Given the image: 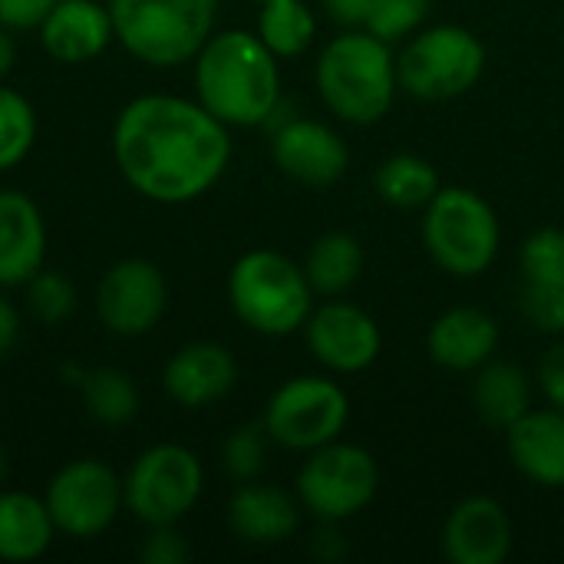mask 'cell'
<instances>
[{
	"label": "cell",
	"mask_w": 564,
	"mask_h": 564,
	"mask_svg": "<svg viewBox=\"0 0 564 564\" xmlns=\"http://www.w3.org/2000/svg\"><path fill=\"white\" fill-rule=\"evenodd\" d=\"M499 218L492 205L469 188H440L426 205L423 241L433 261L456 274L476 278L499 254Z\"/></svg>",
	"instance_id": "obj_6"
},
{
	"label": "cell",
	"mask_w": 564,
	"mask_h": 564,
	"mask_svg": "<svg viewBox=\"0 0 564 564\" xmlns=\"http://www.w3.org/2000/svg\"><path fill=\"white\" fill-rule=\"evenodd\" d=\"M43 502L56 532L69 539L102 535L126 506L122 479L99 459H73L50 479Z\"/></svg>",
	"instance_id": "obj_11"
},
{
	"label": "cell",
	"mask_w": 564,
	"mask_h": 564,
	"mask_svg": "<svg viewBox=\"0 0 564 564\" xmlns=\"http://www.w3.org/2000/svg\"><path fill=\"white\" fill-rule=\"evenodd\" d=\"M36 33L56 63H89L116 40L112 13L102 0H59Z\"/></svg>",
	"instance_id": "obj_17"
},
{
	"label": "cell",
	"mask_w": 564,
	"mask_h": 564,
	"mask_svg": "<svg viewBox=\"0 0 564 564\" xmlns=\"http://www.w3.org/2000/svg\"><path fill=\"white\" fill-rule=\"evenodd\" d=\"M56 525L43 499L0 492V562H36L50 552Z\"/></svg>",
	"instance_id": "obj_22"
},
{
	"label": "cell",
	"mask_w": 564,
	"mask_h": 564,
	"mask_svg": "<svg viewBox=\"0 0 564 564\" xmlns=\"http://www.w3.org/2000/svg\"><path fill=\"white\" fill-rule=\"evenodd\" d=\"M443 552L453 564H502L512 552V522L496 499L459 502L443 529Z\"/></svg>",
	"instance_id": "obj_16"
},
{
	"label": "cell",
	"mask_w": 564,
	"mask_h": 564,
	"mask_svg": "<svg viewBox=\"0 0 564 564\" xmlns=\"http://www.w3.org/2000/svg\"><path fill=\"white\" fill-rule=\"evenodd\" d=\"M7 469H10V459H7V449H3V443H0V486H3V479H7Z\"/></svg>",
	"instance_id": "obj_40"
},
{
	"label": "cell",
	"mask_w": 564,
	"mask_h": 564,
	"mask_svg": "<svg viewBox=\"0 0 564 564\" xmlns=\"http://www.w3.org/2000/svg\"><path fill=\"white\" fill-rule=\"evenodd\" d=\"M360 271H364V248L354 235H344V231H330V235L317 238L304 261L311 291H317L324 297H337V294L350 291L357 284Z\"/></svg>",
	"instance_id": "obj_24"
},
{
	"label": "cell",
	"mask_w": 564,
	"mask_h": 564,
	"mask_svg": "<svg viewBox=\"0 0 564 564\" xmlns=\"http://www.w3.org/2000/svg\"><path fill=\"white\" fill-rule=\"evenodd\" d=\"M522 281L564 284V231L542 228L522 245Z\"/></svg>",
	"instance_id": "obj_31"
},
{
	"label": "cell",
	"mask_w": 564,
	"mask_h": 564,
	"mask_svg": "<svg viewBox=\"0 0 564 564\" xmlns=\"http://www.w3.org/2000/svg\"><path fill=\"white\" fill-rule=\"evenodd\" d=\"M373 185L383 202L397 208H420L430 205L433 195L440 192V175L420 155H393L380 165Z\"/></svg>",
	"instance_id": "obj_27"
},
{
	"label": "cell",
	"mask_w": 564,
	"mask_h": 564,
	"mask_svg": "<svg viewBox=\"0 0 564 564\" xmlns=\"http://www.w3.org/2000/svg\"><path fill=\"white\" fill-rule=\"evenodd\" d=\"M238 383V364L228 347L212 340L185 344L172 354L162 370V387L172 403L185 410H202L228 397Z\"/></svg>",
	"instance_id": "obj_15"
},
{
	"label": "cell",
	"mask_w": 564,
	"mask_h": 564,
	"mask_svg": "<svg viewBox=\"0 0 564 564\" xmlns=\"http://www.w3.org/2000/svg\"><path fill=\"white\" fill-rule=\"evenodd\" d=\"M36 142V112L30 99L0 83V172L20 165Z\"/></svg>",
	"instance_id": "obj_28"
},
{
	"label": "cell",
	"mask_w": 564,
	"mask_h": 564,
	"mask_svg": "<svg viewBox=\"0 0 564 564\" xmlns=\"http://www.w3.org/2000/svg\"><path fill=\"white\" fill-rule=\"evenodd\" d=\"M202 463L178 443L149 446L122 479L126 509L142 525H175L185 519L202 496Z\"/></svg>",
	"instance_id": "obj_8"
},
{
	"label": "cell",
	"mask_w": 564,
	"mask_h": 564,
	"mask_svg": "<svg viewBox=\"0 0 564 564\" xmlns=\"http://www.w3.org/2000/svg\"><path fill=\"white\" fill-rule=\"evenodd\" d=\"M271 155L288 178L317 185V188L334 185L347 172V162H350L344 139L314 119H288L284 126H278Z\"/></svg>",
	"instance_id": "obj_14"
},
{
	"label": "cell",
	"mask_w": 564,
	"mask_h": 564,
	"mask_svg": "<svg viewBox=\"0 0 564 564\" xmlns=\"http://www.w3.org/2000/svg\"><path fill=\"white\" fill-rule=\"evenodd\" d=\"M317 33V20L304 0H264L258 36L274 56H301Z\"/></svg>",
	"instance_id": "obj_26"
},
{
	"label": "cell",
	"mask_w": 564,
	"mask_h": 564,
	"mask_svg": "<svg viewBox=\"0 0 564 564\" xmlns=\"http://www.w3.org/2000/svg\"><path fill=\"white\" fill-rule=\"evenodd\" d=\"M473 400L479 416L496 426V430H509L512 423H519L529 410H532V383L525 377L522 367L516 364H482L476 387H473Z\"/></svg>",
	"instance_id": "obj_23"
},
{
	"label": "cell",
	"mask_w": 564,
	"mask_h": 564,
	"mask_svg": "<svg viewBox=\"0 0 564 564\" xmlns=\"http://www.w3.org/2000/svg\"><path fill=\"white\" fill-rule=\"evenodd\" d=\"M13 63H17V43H13L10 30L0 26V83H3L7 73L13 69Z\"/></svg>",
	"instance_id": "obj_39"
},
{
	"label": "cell",
	"mask_w": 564,
	"mask_h": 564,
	"mask_svg": "<svg viewBox=\"0 0 564 564\" xmlns=\"http://www.w3.org/2000/svg\"><path fill=\"white\" fill-rule=\"evenodd\" d=\"M139 558L145 564H182L188 558V549L175 525H152L139 549Z\"/></svg>",
	"instance_id": "obj_34"
},
{
	"label": "cell",
	"mask_w": 564,
	"mask_h": 564,
	"mask_svg": "<svg viewBox=\"0 0 564 564\" xmlns=\"http://www.w3.org/2000/svg\"><path fill=\"white\" fill-rule=\"evenodd\" d=\"M195 96L225 126H261L281 102L278 56L258 33H212L195 56Z\"/></svg>",
	"instance_id": "obj_2"
},
{
	"label": "cell",
	"mask_w": 564,
	"mask_h": 564,
	"mask_svg": "<svg viewBox=\"0 0 564 564\" xmlns=\"http://www.w3.org/2000/svg\"><path fill=\"white\" fill-rule=\"evenodd\" d=\"M112 159L122 178L149 202L185 205L205 195L228 169V126L198 99L139 96L116 116Z\"/></svg>",
	"instance_id": "obj_1"
},
{
	"label": "cell",
	"mask_w": 564,
	"mask_h": 564,
	"mask_svg": "<svg viewBox=\"0 0 564 564\" xmlns=\"http://www.w3.org/2000/svg\"><path fill=\"white\" fill-rule=\"evenodd\" d=\"M261 3H264V0H261Z\"/></svg>",
	"instance_id": "obj_41"
},
{
	"label": "cell",
	"mask_w": 564,
	"mask_h": 564,
	"mask_svg": "<svg viewBox=\"0 0 564 564\" xmlns=\"http://www.w3.org/2000/svg\"><path fill=\"white\" fill-rule=\"evenodd\" d=\"M499 344L496 321L479 307L446 311L430 327V357L446 370H479Z\"/></svg>",
	"instance_id": "obj_21"
},
{
	"label": "cell",
	"mask_w": 564,
	"mask_h": 564,
	"mask_svg": "<svg viewBox=\"0 0 564 564\" xmlns=\"http://www.w3.org/2000/svg\"><path fill=\"white\" fill-rule=\"evenodd\" d=\"M486 69L482 43L453 23L430 26L406 43L397 59V83L426 102L456 99L479 83Z\"/></svg>",
	"instance_id": "obj_7"
},
{
	"label": "cell",
	"mask_w": 564,
	"mask_h": 564,
	"mask_svg": "<svg viewBox=\"0 0 564 564\" xmlns=\"http://www.w3.org/2000/svg\"><path fill=\"white\" fill-rule=\"evenodd\" d=\"M350 416L347 393L324 377H294L274 390L264 410V430L284 449H321L334 443Z\"/></svg>",
	"instance_id": "obj_10"
},
{
	"label": "cell",
	"mask_w": 564,
	"mask_h": 564,
	"mask_svg": "<svg viewBox=\"0 0 564 564\" xmlns=\"http://www.w3.org/2000/svg\"><path fill=\"white\" fill-rule=\"evenodd\" d=\"M509 456L539 486L564 489V410H529L509 426Z\"/></svg>",
	"instance_id": "obj_19"
},
{
	"label": "cell",
	"mask_w": 564,
	"mask_h": 564,
	"mask_svg": "<svg viewBox=\"0 0 564 564\" xmlns=\"http://www.w3.org/2000/svg\"><path fill=\"white\" fill-rule=\"evenodd\" d=\"M304 327L311 354L337 373L367 370L380 357V327L354 304L330 301L314 311Z\"/></svg>",
	"instance_id": "obj_13"
},
{
	"label": "cell",
	"mask_w": 564,
	"mask_h": 564,
	"mask_svg": "<svg viewBox=\"0 0 564 564\" xmlns=\"http://www.w3.org/2000/svg\"><path fill=\"white\" fill-rule=\"evenodd\" d=\"M397 59L390 43L370 30L334 36L317 59V89L334 116L370 126L387 116L397 93Z\"/></svg>",
	"instance_id": "obj_3"
},
{
	"label": "cell",
	"mask_w": 564,
	"mask_h": 564,
	"mask_svg": "<svg viewBox=\"0 0 564 564\" xmlns=\"http://www.w3.org/2000/svg\"><path fill=\"white\" fill-rule=\"evenodd\" d=\"M268 430L264 423H248V426H238L225 446H221V463H225V473L238 482H251L261 469H264V456H268Z\"/></svg>",
	"instance_id": "obj_30"
},
{
	"label": "cell",
	"mask_w": 564,
	"mask_h": 564,
	"mask_svg": "<svg viewBox=\"0 0 564 564\" xmlns=\"http://www.w3.org/2000/svg\"><path fill=\"white\" fill-rule=\"evenodd\" d=\"M17 337H20V314H17V307L0 294V357L10 354V347L17 344Z\"/></svg>",
	"instance_id": "obj_38"
},
{
	"label": "cell",
	"mask_w": 564,
	"mask_h": 564,
	"mask_svg": "<svg viewBox=\"0 0 564 564\" xmlns=\"http://www.w3.org/2000/svg\"><path fill=\"white\" fill-rule=\"evenodd\" d=\"M122 50L139 63L172 69L198 56L215 33L218 0H106Z\"/></svg>",
	"instance_id": "obj_4"
},
{
	"label": "cell",
	"mask_w": 564,
	"mask_h": 564,
	"mask_svg": "<svg viewBox=\"0 0 564 564\" xmlns=\"http://www.w3.org/2000/svg\"><path fill=\"white\" fill-rule=\"evenodd\" d=\"M297 502L274 486L245 482L228 502V529L248 545H281L297 532Z\"/></svg>",
	"instance_id": "obj_20"
},
{
	"label": "cell",
	"mask_w": 564,
	"mask_h": 564,
	"mask_svg": "<svg viewBox=\"0 0 564 564\" xmlns=\"http://www.w3.org/2000/svg\"><path fill=\"white\" fill-rule=\"evenodd\" d=\"M23 288H26V304L33 317L43 324H59L76 311V288L63 271L40 268Z\"/></svg>",
	"instance_id": "obj_29"
},
{
	"label": "cell",
	"mask_w": 564,
	"mask_h": 564,
	"mask_svg": "<svg viewBox=\"0 0 564 564\" xmlns=\"http://www.w3.org/2000/svg\"><path fill=\"white\" fill-rule=\"evenodd\" d=\"M321 3L330 13V20H337L340 26H364L373 7V0H321Z\"/></svg>",
	"instance_id": "obj_37"
},
{
	"label": "cell",
	"mask_w": 564,
	"mask_h": 564,
	"mask_svg": "<svg viewBox=\"0 0 564 564\" xmlns=\"http://www.w3.org/2000/svg\"><path fill=\"white\" fill-rule=\"evenodd\" d=\"M430 7H433V0H373L364 26L373 36H380L383 43H393V40H403L406 33H413L426 20Z\"/></svg>",
	"instance_id": "obj_32"
},
{
	"label": "cell",
	"mask_w": 564,
	"mask_h": 564,
	"mask_svg": "<svg viewBox=\"0 0 564 564\" xmlns=\"http://www.w3.org/2000/svg\"><path fill=\"white\" fill-rule=\"evenodd\" d=\"M522 314L532 327L545 334L564 330V284H545V281H522Z\"/></svg>",
	"instance_id": "obj_33"
},
{
	"label": "cell",
	"mask_w": 564,
	"mask_h": 564,
	"mask_svg": "<svg viewBox=\"0 0 564 564\" xmlns=\"http://www.w3.org/2000/svg\"><path fill=\"white\" fill-rule=\"evenodd\" d=\"M380 489L377 459L347 443H327L311 449V459L297 473V496L307 512L324 522H340L357 516L373 502Z\"/></svg>",
	"instance_id": "obj_9"
},
{
	"label": "cell",
	"mask_w": 564,
	"mask_h": 564,
	"mask_svg": "<svg viewBox=\"0 0 564 564\" xmlns=\"http://www.w3.org/2000/svg\"><path fill=\"white\" fill-rule=\"evenodd\" d=\"M56 3L59 0H0V26H7L10 33L36 30Z\"/></svg>",
	"instance_id": "obj_35"
},
{
	"label": "cell",
	"mask_w": 564,
	"mask_h": 564,
	"mask_svg": "<svg viewBox=\"0 0 564 564\" xmlns=\"http://www.w3.org/2000/svg\"><path fill=\"white\" fill-rule=\"evenodd\" d=\"M539 383H542V393L549 397V403L564 410V344L545 354V360L539 367Z\"/></svg>",
	"instance_id": "obj_36"
},
{
	"label": "cell",
	"mask_w": 564,
	"mask_h": 564,
	"mask_svg": "<svg viewBox=\"0 0 564 564\" xmlns=\"http://www.w3.org/2000/svg\"><path fill=\"white\" fill-rule=\"evenodd\" d=\"M311 281L288 254L258 248L235 261L228 301L241 324L264 337H288L311 317Z\"/></svg>",
	"instance_id": "obj_5"
},
{
	"label": "cell",
	"mask_w": 564,
	"mask_h": 564,
	"mask_svg": "<svg viewBox=\"0 0 564 564\" xmlns=\"http://www.w3.org/2000/svg\"><path fill=\"white\" fill-rule=\"evenodd\" d=\"M86 413L99 426H126L139 413V390L129 373L116 367H96L86 373H76Z\"/></svg>",
	"instance_id": "obj_25"
},
{
	"label": "cell",
	"mask_w": 564,
	"mask_h": 564,
	"mask_svg": "<svg viewBox=\"0 0 564 564\" xmlns=\"http://www.w3.org/2000/svg\"><path fill=\"white\" fill-rule=\"evenodd\" d=\"M169 307V284L159 264L145 258L116 261L96 288V314L116 337L149 334Z\"/></svg>",
	"instance_id": "obj_12"
},
{
	"label": "cell",
	"mask_w": 564,
	"mask_h": 564,
	"mask_svg": "<svg viewBox=\"0 0 564 564\" xmlns=\"http://www.w3.org/2000/svg\"><path fill=\"white\" fill-rule=\"evenodd\" d=\"M46 268V225L36 202L17 188L0 192V291L23 288Z\"/></svg>",
	"instance_id": "obj_18"
}]
</instances>
